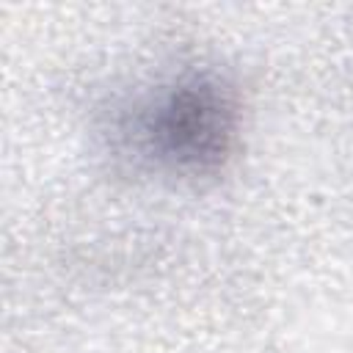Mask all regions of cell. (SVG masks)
Segmentation results:
<instances>
[{"instance_id":"6da1fadb","label":"cell","mask_w":353,"mask_h":353,"mask_svg":"<svg viewBox=\"0 0 353 353\" xmlns=\"http://www.w3.org/2000/svg\"><path fill=\"white\" fill-rule=\"evenodd\" d=\"M237 113L229 91L207 77L179 83L146 116L149 149L182 171H215L232 152Z\"/></svg>"}]
</instances>
